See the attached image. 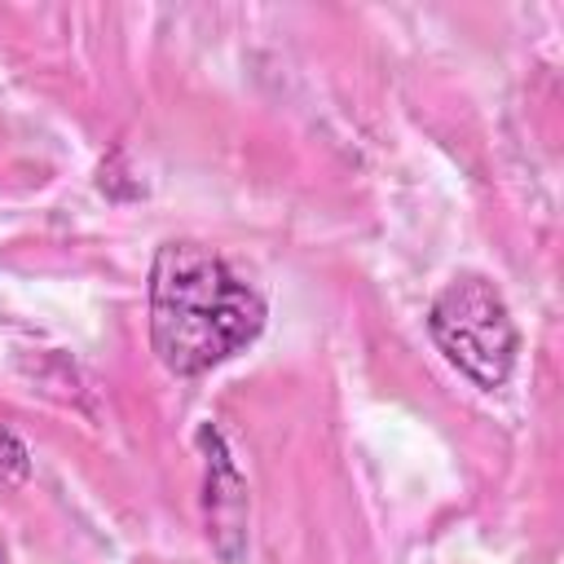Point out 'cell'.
Returning <instances> with one entry per match:
<instances>
[{"label":"cell","mask_w":564,"mask_h":564,"mask_svg":"<svg viewBox=\"0 0 564 564\" xmlns=\"http://www.w3.org/2000/svg\"><path fill=\"white\" fill-rule=\"evenodd\" d=\"M264 330V295L203 242H163L150 264V344L172 375H203Z\"/></svg>","instance_id":"obj_1"},{"label":"cell","mask_w":564,"mask_h":564,"mask_svg":"<svg viewBox=\"0 0 564 564\" xmlns=\"http://www.w3.org/2000/svg\"><path fill=\"white\" fill-rule=\"evenodd\" d=\"M427 330L436 339V348L480 388H502L516 352H520V335L511 322L507 300L498 295V286L480 273H463L454 278L427 308Z\"/></svg>","instance_id":"obj_2"},{"label":"cell","mask_w":564,"mask_h":564,"mask_svg":"<svg viewBox=\"0 0 564 564\" xmlns=\"http://www.w3.org/2000/svg\"><path fill=\"white\" fill-rule=\"evenodd\" d=\"M198 441L212 449L207 454V507H212V538L225 555V533H234V546L242 542V516H247V485L242 476L234 471L225 445H220V432L203 427Z\"/></svg>","instance_id":"obj_3"},{"label":"cell","mask_w":564,"mask_h":564,"mask_svg":"<svg viewBox=\"0 0 564 564\" xmlns=\"http://www.w3.org/2000/svg\"><path fill=\"white\" fill-rule=\"evenodd\" d=\"M0 564H9V560H4V546H0Z\"/></svg>","instance_id":"obj_4"}]
</instances>
